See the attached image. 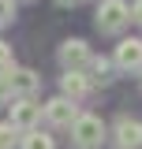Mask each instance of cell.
I'll use <instances>...</instances> for the list:
<instances>
[{"label":"cell","mask_w":142,"mask_h":149,"mask_svg":"<svg viewBox=\"0 0 142 149\" xmlns=\"http://www.w3.org/2000/svg\"><path fill=\"white\" fill-rule=\"evenodd\" d=\"M108 138L105 123H101V116H93V112H79V119L71 123V142L79 149H101Z\"/></svg>","instance_id":"cell-1"},{"label":"cell","mask_w":142,"mask_h":149,"mask_svg":"<svg viewBox=\"0 0 142 149\" xmlns=\"http://www.w3.org/2000/svg\"><path fill=\"white\" fill-rule=\"evenodd\" d=\"M93 22H97L101 34H120L127 22H131V4H127V0H101Z\"/></svg>","instance_id":"cell-2"},{"label":"cell","mask_w":142,"mask_h":149,"mask_svg":"<svg viewBox=\"0 0 142 149\" xmlns=\"http://www.w3.org/2000/svg\"><path fill=\"white\" fill-rule=\"evenodd\" d=\"M37 119H41V104H37L34 97H15V101H11V116H8V123H11L19 134L37 130Z\"/></svg>","instance_id":"cell-3"},{"label":"cell","mask_w":142,"mask_h":149,"mask_svg":"<svg viewBox=\"0 0 142 149\" xmlns=\"http://www.w3.org/2000/svg\"><path fill=\"white\" fill-rule=\"evenodd\" d=\"M41 116H45L49 127H71V123L79 119V104L67 101V97H53V101L41 104Z\"/></svg>","instance_id":"cell-4"},{"label":"cell","mask_w":142,"mask_h":149,"mask_svg":"<svg viewBox=\"0 0 142 149\" xmlns=\"http://www.w3.org/2000/svg\"><path fill=\"white\" fill-rule=\"evenodd\" d=\"M90 60H93V52H90V45L82 37H67V41L60 45V63H64V71H82V67H90Z\"/></svg>","instance_id":"cell-5"},{"label":"cell","mask_w":142,"mask_h":149,"mask_svg":"<svg viewBox=\"0 0 142 149\" xmlns=\"http://www.w3.org/2000/svg\"><path fill=\"white\" fill-rule=\"evenodd\" d=\"M112 63H116L120 71H142V37H124V41L116 45Z\"/></svg>","instance_id":"cell-6"},{"label":"cell","mask_w":142,"mask_h":149,"mask_svg":"<svg viewBox=\"0 0 142 149\" xmlns=\"http://www.w3.org/2000/svg\"><path fill=\"white\" fill-rule=\"evenodd\" d=\"M112 130H116V142H120V149H142V123H138V119L120 116Z\"/></svg>","instance_id":"cell-7"},{"label":"cell","mask_w":142,"mask_h":149,"mask_svg":"<svg viewBox=\"0 0 142 149\" xmlns=\"http://www.w3.org/2000/svg\"><path fill=\"white\" fill-rule=\"evenodd\" d=\"M41 86V74L30 67H11V97H34Z\"/></svg>","instance_id":"cell-8"},{"label":"cell","mask_w":142,"mask_h":149,"mask_svg":"<svg viewBox=\"0 0 142 149\" xmlns=\"http://www.w3.org/2000/svg\"><path fill=\"white\" fill-rule=\"evenodd\" d=\"M90 93V78L82 71H64V78H60V97H67V101H82Z\"/></svg>","instance_id":"cell-9"},{"label":"cell","mask_w":142,"mask_h":149,"mask_svg":"<svg viewBox=\"0 0 142 149\" xmlns=\"http://www.w3.org/2000/svg\"><path fill=\"white\" fill-rule=\"evenodd\" d=\"M90 86H97V82H101V86H105L108 78H112V60H105V56H93V60H90Z\"/></svg>","instance_id":"cell-10"},{"label":"cell","mask_w":142,"mask_h":149,"mask_svg":"<svg viewBox=\"0 0 142 149\" xmlns=\"http://www.w3.org/2000/svg\"><path fill=\"white\" fill-rule=\"evenodd\" d=\"M19 149H56V142H53V134H45V130H26Z\"/></svg>","instance_id":"cell-11"},{"label":"cell","mask_w":142,"mask_h":149,"mask_svg":"<svg viewBox=\"0 0 142 149\" xmlns=\"http://www.w3.org/2000/svg\"><path fill=\"white\" fill-rule=\"evenodd\" d=\"M15 146H19V130L4 119V123H0V149H15Z\"/></svg>","instance_id":"cell-12"},{"label":"cell","mask_w":142,"mask_h":149,"mask_svg":"<svg viewBox=\"0 0 142 149\" xmlns=\"http://www.w3.org/2000/svg\"><path fill=\"white\" fill-rule=\"evenodd\" d=\"M8 101H11V67L0 71V104H8Z\"/></svg>","instance_id":"cell-13"},{"label":"cell","mask_w":142,"mask_h":149,"mask_svg":"<svg viewBox=\"0 0 142 149\" xmlns=\"http://www.w3.org/2000/svg\"><path fill=\"white\" fill-rule=\"evenodd\" d=\"M15 19V0H0V26Z\"/></svg>","instance_id":"cell-14"},{"label":"cell","mask_w":142,"mask_h":149,"mask_svg":"<svg viewBox=\"0 0 142 149\" xmlns=\"http://www.w3.org/2000/svg\"><path fill=\"white\" fill-rule=\"evenodd\" d=\"M8 67H15V63H11V45L0 41V71H8Z\"/></svg>","instance_id":"cell-15"},{"label":"cell","mask_w":142,"mask_h":149,"mask_svg":"<svg viewBox=\"0 0 142 149\" xmlns=\"http://www.w3.org/2000/svg\"><path fill=\"white\" fill-rule=\"evenodd\" d=\"M131 22H142V0L131 4Z\"/></svg>","instance_id":"cell-16"},{"label":"cell","mask_w":142,"mask_h":149,"mask_svg":"<svg viewBox=\"0 0 142 149\" xmlns=\"http://www.w3.org/2000/svg\"><path fill=\"white\" fill-rule=\"evenodd\" d=\"M56 4H60V8H71V4H79V0H56Z\"/></svg>","instance_id":"cell-17"}]
</instances>
